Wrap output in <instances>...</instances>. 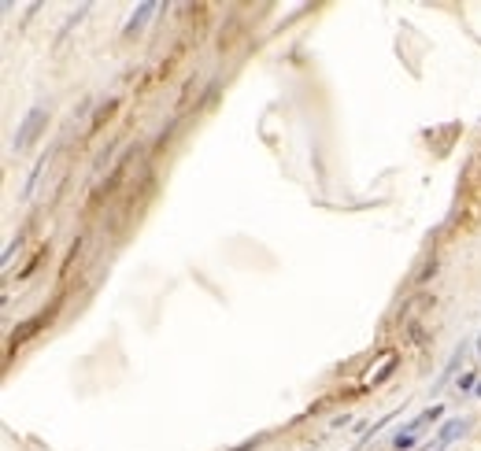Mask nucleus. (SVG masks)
<instances>
[{
  "label": "nucleus",
  "instance_id": "f257e3e1",
  "mask_svg": "<svg viewBox=\"0 0 481 451\" xmlns=\"http://www.w3.org/2000/svg\"><path fill=\"white\" fill-rule=\"evenodd\" d=\"M45 118H48V115H45V108H34V111H30V115L23 118V126H19V134H15V148H26V144L34 141L37 134H41Z\"/></svg>",
  "mask_w": 481,
  "mask_h": 451
},
{
  "label": "nucleus",
  "instance_id": "f03ea898",
  "mask_svg": "<svg viewBox=\"0 0 481 451\" xmlns=\"http://www.w3.org/2000/svg\"><path fill=\"white\" fill-rule=\"evenodd\" d=\"M152 11H156V8H152V4H144V8H141V11H137V15H134V19H130V26H126V34H134V30H141V26H137V23H144V19L152 15Z\"/></svg>",
  "mask_w": 481,
  "mask_h": 451
}]
</instances>
